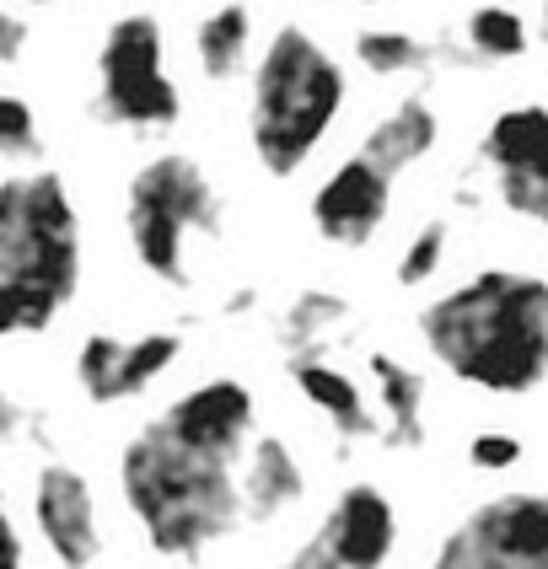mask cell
<instances>
[{
	"label": "cell",
	"instance_id": "cell-25",
	"mask_svg": "<svg viewBox=\"0 0 548 569\" xmlns=\"http://www.w3.org/2000/svg\"><path fill=\"white\" fill-rule=\"evenodd\" d=\"M22 49H28V22H22V11H17V6H0V64L11 70V64L22 60Z\"/></svg>",
	"mask_w": 548,
	"mask_h": 569
},
{
	"label": "cell",
	"instance_id": "cell-22",
	"mask_svg": "<svg viewBox=\"0 0 548 569\" xmlns=\"http://www.w3.org/2000/svg\"><path fill=\"white\" fill-rule=\"evenodd\" d=\"M43 151V129H38V113L22 92H6L0 97V157L11 161H32Z\"/></svg>",
	"mask_w": 548,
	"mask_h": 569
},
{
	"label": "cell",
	"instance_id": "cell-3",
	"mask_svg": "<svg viewBox=\"0 0 548 569\" xmlns=\"http://www.w3.org/2000/svg\"><path fill=\"white\" fill-rule=\"evenodd\" d=\"M81 290V216L54 167L0 178V328L49 333Z\"/></svg>",
	"mask_w": 548,
	"mask_h": 569
},
{
	"label": "cell",
	"instance_id": "cell-15",
	"mask_svg": "<svg viewBox=\"0 0 548 569\" xmlns=\"http://www.w3.org/2000/svg\"><path fill=\"white\" fill-rule=\"evenodd\" d=\"M307 495V468L296 457V446L275 430H263L248 457H242V506L248 521H280L290 506H301Z\"/></svg>",
	"mask_w": 548,
	"mask_h": 569
},
{
	"label": "cell",
	"instance_id": "cell-4",
	"mask_svg": "<svg viewBox=\"0 0 548 569\" xmlns=\"http://www.w3.org/2000/svg\"><path fill=\"white\" fill-rule=\"evenodd\" d=\"M339 108H345V64L307 28L286 22L263 43L248 87V140L258 167L269 178H296L318 157Z\"/></svg>",
	"mask_w": 548,
	"mask_h": 569
},
{
	"label": "cell",
	"instance_id": "cell-20",
	"mask_svg": "<svg viewBox=\"0 0 548 569\" xmlns=\"http://www.w3.org/2000/svg\"><path fill=\"white\" fill-rule=\"evenodd\" d=\"M355 60L366 64L371 76H409L425 64V43H419L415 32L403 28H360L355 32Z\"/></svg>",
	"mask_w": 548,
	"mask_h": 569
},
{
	"label": "cell",
	"instance_id": "cell-21",
	"mask_svg": "<svg viewBox=\"0 0 548 569\" xmlns=\"http://www.w3.org/2000/svg\"><path fill=\"white\" fill-rule=\"evenodd\" d=\"M468 49L484 54V60H521L527 54V22L516 17L511 6H479V11H468Z\"/></svg>",
	"mask_w": 548,
	"mask_h": 569
},
{
	"label": "cell",
	"instance_id": "cell-29",
	"mask_svg": "<svg viewBox=\"0 0 548 569\" xmlns=\"http://www.w3.org/2000/svg\"><path fill=\"white\" fill-rule=\"evenodd\" d=\"M544 38H548V0H544Z\"/></svg>",
	"mask_w": 548,
	"mask_h": 569
},
{
	"label": "cell",
	"instance_id": "cell-18",
	"mask_svg": "<svg viewBox=\"0 0 548 569\" xmlns=\"http://www.w3.org/2000/svg\"><path fill=\"white\" fill-rule=\"evenodd\" d=\"M253 54V11L242 6V0H226L216 11H205L199 17V28H193V60L205 70V81H231L242 64Z\"/></svg>",
	"mask_w": 548,
	"mask_h": 569
},
{
	"label": "cell",
	"instance_id": "cell-9",
	"mask_svg": "<svg viewBox=\"0 0 548 569\" xmlns=\"http://www.w3.org/2000/svg\"><path fill=\"white\" fill-rule=\"evenodd\" d=\"M157 419L183 446L216 457V462H237V468H242L248 446L258 441V403L237 377L193 381L189 392H178Z\"/></svg>",
	"mask_w": 548,
	"mask_h": 569
},
{
	"label": "cell",
	"instance_id": "cell-27",
	"mask_svg": "<svg viewBox=\"0 0 548 569\" xmlns=\"http://www.w3.org/2000/svg\"><path fill=\"white\" fill-rule=\"evenodd\" d=\"M0 569H28V542H22V527L6 516V553H0Z\"/></svg>",
	"mask_w": 548,
	"mask_h": 569
},
{
	"label": "cell",
	"instance_id": "cell-8",
	"mask_svg": "<svg viewBox=\"0 0 548 569\" xmlns=\"http://www.w3.org/2000/svg\"><path fill=\"white\" fill-rule=\"evenodd\" d=\"M479 161L500 204L521 221L548 231V108L544 102H516L495 113L479 140Z\"/></svg>",
	"mask_w": 548,
	"mask_h": 569
},
{
	"label": "cell",
	"instance_id": "cell-10",
	"mask_svg": "<svg viewBox=\"0 0 548 569\" xmlns=\"http://www.w3.org/2000/svg\"><path fill=\"white\" fill-rule=\"evenodd\" d=\"M32 527L38 542L49 548V559L60 569H92L102 553V521H97V495L60 457L38 462L32 473Z\"/></svg>",
	"mask_w": 548,
	"mask_h": 569
},
{
	"label": "cell",
	"instance_id": "cell-23",
	"mask_svg": "<svg viewBox=\"0 0 548 569\" xmlns=\"http://www.w3.org/2000/svg\"><path fill=\"white\" fill-rule=\"evenodd\" d=\"M441 258H447V221H425L415 237H409V248L398 253V284H403V290L430 284V274L441 269Z\"/></svg>",
	"mask_w": 548,
	"mask_h": 569
},
{
	"label": "cell",
	"instance_id": "cell-16",
	"mask_svg": "<svg viewBox=\"0 0 548 569\" xmlns=\"http://www.w3.org/2000/svg\"><path fill=\"white\" fill-rule=\"evenodd\" d=\"M436 140H441V119H436V108H430L425 97H398L382 119L366 129L360 157L377 161L387 178H398V172H409L415 161L430 157V151H436Z\"/></svg>",
	"mask_w": 548,
	"mask_h": 569
},
{
	"label": "cell",
	"instance_id": "cell-19",
	"mask_svg": "<svg viewBox=\"0 0 548 569\" xmlns=\"http://www.w3.org/2000/svg\"><path fill=\"white\" fill-rule=\"evenodd\" d=\"M345 317H350L345 296L301 290V296L286 307V317H280V339H286L290 360H296V355H318V349L328 345V333H333V328H345Z\"/></svg>",
	"mask_w": 548,
	"mask_h": 569
},
{
	"label": "cell",
	"instance_id": "cell-11",
	"mask_svg": "<svg viewBox=\"0 0 548 569\" xmlns=\"http://www.w3.org/2000/svg\"><path fill=\"white\" fill-rule=\"evenodd\" d=\"M183 355V333L157 328L140 339H119V333H87L76 349V387L87 392V403L113 409L124 398H140L161 371H172Z\"/></svg>",
	"mask_w": 548,
	"mask_h": 569
},
{
	"label": "cell",
	"instance_id": "cell-2",
	"mask_svg": "<svg viewBox=\"0 0 548 569\" xmlns=\"http://www.w3.org/2000/svg\"><path fill=\"white\" fill-rule=\"evenodd\" d=\"M119 495L151 553L172 565H199L248 516L242 468L183 446L161 419L140 425L119 446Z\"/></svg>",
	"mask_w": 548,
	"mask_h": 569
},
{
	"label": "cell",
	"instance_id": "cell-13",
	"mask_svg": "<svg viewBox=\"0 0 548 569\" xmlns=\"http://www.w3.org/2000/svg\"><path fill=\"white\" fill-rule=\"evenodd\" d=\"M318 538L328 542L339 569H387L392 548H398V506L377 483H350L328 506Z\"/></svg>",
	"mask_w": 548,
	"mask_h": 569
},
{
	"label": "cell",
	"instance_id": "cell-14",
	"mask_svg": "<svg viewBox=\"0 0 548 569\" xmlns=\"http://www.w3.org/2000/svg\"><path fill=\"white\" fill-rule=\"evenodd\" d=\"M286 371H290V387H296L345 441L382 436V425H377V413H371V403H366V392H360V381H355L350 371H339V366L322 360V355H296Z\"/></svg>",
	"mask_w": 548,
	"mask_h": 569
},
{
	"label": "cell",
	"instance_id": "cell-1",
	"mask_svg": "<svg viewBox=\"0 0 548 569\" xmlns=\"http://www.w3.org/2000/svg\"><path fill=\"white\" fill-rule=\"evenodd\" d=\"M419 339L451 381L484 398H527L548 381V280L479 269L419 307Z\"/></svg>",
	"mask_w": 548,
	"mask_h": 569
},
{
	"label": "cell",
	"instance_id": "cell-5",
	"mask_svg": "<svg viewBox=\"0 0 548 569\" xmlns=\"http://www.w3.org/2000/svg\"><path fill=\"white\" fill-rule=\"evenodd\" d=\"M124 231L134 263L157 284L189 290V242L221 237V193L193 157H151L124 189Z\"/></svg>",
	"mask_w": 548,
	"mask_h": 569
},
{
	"label": "cell",
	"instance_id": "cell-28",
	"mask_svg": "<svg viewBox=\"0 0 548 569\" xmlns=\"http://www.w3.org/2000/svg\"><path fill=\"white\" fill-rule=\"evenodd\" d=\"M6 6H54V0H6Z\"/></svg>",
	"mask_w": 548,
	"mask_h": 569
},
{
	"label": "cell",
	"instance_id": "cell-7",
	"mask_svg": "<svg viewBox=\"0 0 548 569\" xmlns=\"http://www.w3.org/2000/svg\"><path fill=\"white\" fill-rule=\"evenodd\" d=\"M425 569H548V495L511 489L451 521Z\"/></svg>",
	"mask_w": 548,
	"mask_h": 569
},
{
	"label": "cell",
	"instance_id": "cell-24",
	"mask_svg": "<svg viewBox=\"0 0 548 569\" xmlns=\"http://www.w3.org/2000/svg\"><path fill=\"white\" fill-rule=\"evenodd\" d=\"M468 462L479 468V473H506L521 462V441L506 436V430H479L474 441H468Z\"/></svg>",
	"mask_w": 548,
	"mask_h": 569
},
{
	"label": "cell",
	"instance_id": "cell-6",
	"mask_svg": "<svg viewBox=\"0 0 548 569\" xmlns=\"http://www.w3.org/2000/svg\"><path fill=\"white\" fill-rule=\"evenodd\" d=\"M97 113L113 129L157 134L183 113V92L167 76V38L151 11L113 17L97 43Z\"/></svg>",
	"mask_w": 548,
	"mask_h": 569
},
{
	"label": "cell",
	"instance_id": "cell-12",
	"mask_svg": "<svg viewBox=\"0 0 548 569\" xmlns=\"http://www.w3.org/2000/svg\"><path fill=\"white\" fill-rule=\"evenodd\" d=\"M387 210H392V178H387L377 161H366L355 151L350 161H339L328 178L318 183L307 216L328 248H366L377 231H382Z\"/></svg>",
	"mask_w": 548,
	"mask_h": 569
},
{
	"label": "cell",
	"instance_id": "cell-26",
	"mask_svg": "<svg viewBox=\"0 0 548 569\" xmlns=\"http://www.w3.org/2000/svg\"><path fill=\"white\" fill-rule=\"evenodd\" d=\"M280 569H339V559H333V553H328V542L312 532V538L301 542V548H296V553H290Z\"/></svg>",
	"mask_w": 548,
	"mask_h": 569
},
{
	"label": "cell",
	"instance_id": "cell-17",
	"mask_svg": "<svg viewBox=\"0 0 548 569\" xmlns=\"http://www.w3.org/2000/svg\"><path fill=\"white\" fill-rule=\"evenodd\" d=\"M366 371L377 381V403H382V441L392 451H419L425 446V403H430L425 377L387 349L366 355Z\"/></svg>",
	"mask_w": 548,
	"mask_h": 569
}]
</instances>
